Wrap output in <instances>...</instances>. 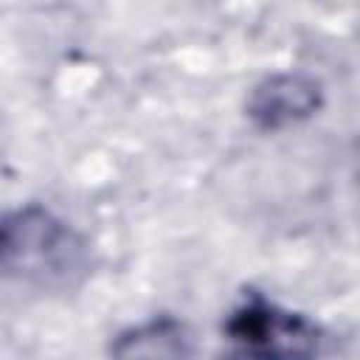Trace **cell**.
I'll use <instances>...</instances> for the list:
<instances>
[{
  "instance_id": "obj_1",
  "label": "cell",
  "mask_w": 360,
  "mask_h": 360,
  "mask_svg": "<svg viewBox=\"0 0 360 360\" xmlns=\"http://www.w3.org/2000/svg\"><path fill=\"white\" fill-rule=\"evenodd\" d=\"M87 248L79 233L45 205H22L0 214V276L68 284L84 273Z\"/></svg>"
},
{
  "instance_id": "obj_2",
  "label": "cell",
  "mask_w": 360,
  "mask_h": 360,
  "mask_svg": "<svg viewBox=\"0 0 360 360\" xmlns=\"http://www.w3.org/2000/svg\"><path fill=\"white\" fill-rule=\"evenodd\" d=\"M222 340L239 357H318L323 354L326 332L312 318L248 290L225 315Z\"/></svg>"
},
{
  "instance_id": "obj_3",
  "label": "cell",
  "mask_w": 360,
  "mask_h": 360,
  "mask_svg": "<svg viewBox=\"0 0 360 360\" xmlns=\"http://www.w3.org/2000/svg\"><path fill=\"white\" fill-rule=\"evenodd\" d=\"M323 107V84L307 70H276L259 79L245 98V118L259 132H281L309 121Z\"/></svg>"
},
{
  "instance_id": "obj_4",
  "label": "cell",
  "mask_w": 360,
  "mask_h": 360,
  "mask_svg": "<svg viewBox=\"0 0 360 360\" xmlns=\"http://www.w3.org/2000/svg\"><path fill=\"white\" fill-rule=\"evenodd\" d=\"M107 352L115 357H191L194 338L180 318L155 315L118 332Z\"/></svg>"
}]
</instances>
